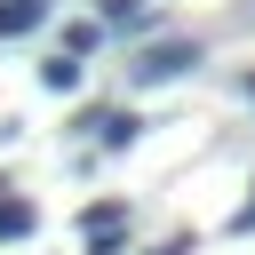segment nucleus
<instances>
[{
  "instance_id": "8",
  "label": "nucleus",
  "mask_w": 255,
  "mask_h": 255,
  "mask_svg": "<svg viewBox=\"0 0 255 255\" xmlns=\"http://www.w3.org/2000/svg\"><path fill=\"white\" fill-rule=\"evenodd\" d=\"M96 24H143V0H104V16Z\"/></svg>"
},
{
  "instance_id": "3",
  "label": "nucleus",
  "mask_w": 255,
  "mask_h": 255,
  "mask_svg": "<svg viewBox=\"0 0 255 255\" xmlns=\"http://www.w3.org/2000/svg\"><path fill=\"white\" fill-rule=\"evenodd\" d=\"M32 223H40V215H32V199H16V191L0 183V239H32Z\"/></svg>"
},
{
  "instance_id": "11",
  "label": "nucleus",
  "mask_w": 255,
  "mask_h": 255,
  "mask_svg": "<svg viewBox=\"0 0 255 255\" xmlns=\"http://www.w3.org/2000/svg\"><path fill=\"white\" fill-rule=\"evenodd\" d=\"M96 255H120V247H96Z\"/></svg>"
},
{
  "instance_id": "10",
  "label": "nucleus",
  "mask_w": 255,
  "mask_h": 255,
  "mask_svg": "<svg viewBox=\"0 0 255 255\" xmlns=\"http://www.w3.org/2000/svg\"><path fill=\"white\" fill-rule=\"evenodd\" d=\"M151 255H191V247H183V239H167V247H151Z\"/></svg>"
},
{
  "instance_id": "1",
  "label": "nucleus",
  "mask_w": 255,
  "mask_h": 255,
  "mask_svg": "<svg viewBox=\"0 0 255 255\" xmlns=\"http://www.w3.org/2000/svg\"><path fill=\"white\" fill-rule=\"evenodd\" d=\"M191 64H199V48H191V40H151V48L128 64V80H135V88H167V80H183Z\"/></svg>"
},
{
  "instance_id": "7",
  "label": "nucleus",
  "mask_w": 255,
  "mask_h": 255,
  "mask_svg": "<svg viewBox=\"0 0 255 255\" xmlns=\"http://www.w3.org/2000/svg\"><path fill=\"white\" fill-rule=\"evenodd\" d=\"M96 40H104V24H64V56H88Z\"/></svg>"
},
{
  "instance_id": "2",
  "label": "nucleus",
  "mask_w": 255,
  "mask_h": 255,
  "mask_svg": "<svg viewBox=\"0 0 255 255\" xmlns=\"http://www.w3.org/2000/svg\"><path fill=\"white\" fill-rule=\"evenodd\" d=\"M88 128H96V143H104V151H120V143H135V135H143V120H135V112H88Z\"/></svg>"
},
{
  "instance_id": "5",
  "label": "nucleus",
  "mask_w": 255,
  "mask_h": 255,
  "mask_svg": "<svg viewBox=\"0 0 255 255\" xmlns=\"http://www.w3.org/2000/svg\"><path fill=\"white\" fill-rule=\"evenodd\" d=\"M120 215H128L120 199H96V207L80 215V231H88V239H112V231H120Z\"/></svg>"
},
{
  "instance_id": "4",
  "label": "nucleus",
  "mask_w": 255,
  "mask_h": 255,
  "mask_svg": "<svg viewBox=\"0 0 255 255\" xmlns=\"http://www.w3.org/2000/svg\"><path fill=\"white\" fill-rule=\"evenodd\" d=\"M40 88H48V96H72V88H80V56H64V48H56V56L40 64Z\"/></svg>"
},
{
  "instance_id": "12",
  "label": "nucleus",
  "mask_w": 255,
  "mask_h": 255,
  "mask_svg": "<svg viewBox=\"0 0 255 255\" xmlns=\"http://www.w3.org/2000/svg\"><path fill=\"white\" fill-rule=\"evenodd\" d=\"M247 96H255V72H247Z\"/></svg>"
},
{
  "instance_id": "6",
  "label": "nucleus",
  "mask_w": 255,
  "mask_h": 255,
  "mask_svg": "<svg viewBox=\"0 0 255 255\" xmlns=\"http://www.w3.org/2000/svg\"><path fill=\"white\" fill-rule=\"evenodd\" d=\"M32 24H40V0H0V40H16Z\"/></svg>"
},
{
  "instance_id": "9",
  "label": "nucleus",
  "mask_w": 255,
  "mask_h": 255,
  "mask_svg": "<svg viewBox=\"0 0 255 255\" xmlns=\"http://www.w3.org/2000/svg\"><path fill=\"white\" fill-rule=\"evenodd\" d=\"M231 231H255V199H247V207H239V215H231Z\"/></svg>"
}]
</instances>
